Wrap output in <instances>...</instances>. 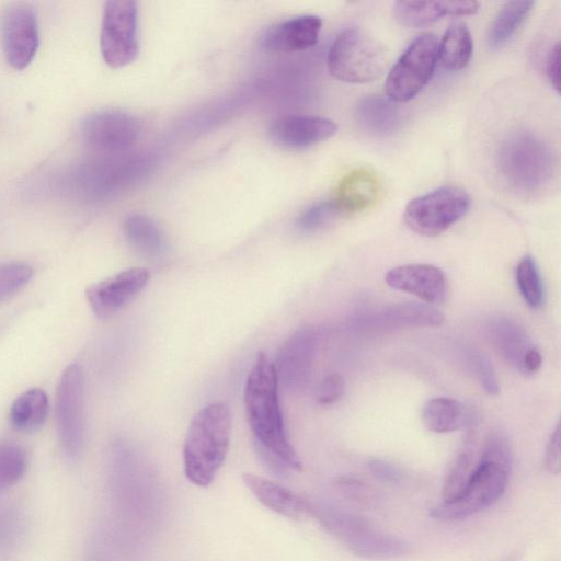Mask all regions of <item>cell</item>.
<instances>
[{
    "label": "cell",
    "mask_w": 561,
    "mask_h": 561,
    "mask_svg": "<svg viewBox=\"0 0 561 561\" xmlns=\"http://www.w3.org/2000/svg\"><path fill=\"white\" fill-rule=\"evenodd\" d=\"M277 387L274 364L260 353L245 381L248 423L264 453L291 469L300 470L301 461L285 433Z\"/></svg>",
    "instance_id": "obj_1"
},
{
    "label": "cell",
    "mask_w": 561,
    "mask_h": 561,
    "mask_svg": "<svg viewBox=\"0 0 561 561\" xmlns=\"http://www.w3.org/2000/svg\"><path fill=\"white\" fill-rule=\"evenodd\" d=\"M511 466V449L500 434L486 439L480 460L461 491L434 507L431 516L438 520H458L494 504L504 493Z\"/></svg>",
    "instance_id": "obj_2"
},
{
    "label": "cell",
    "mask_w": 561,
    "mask_h": 561,
    "mask_svg": "<svg viewBox=\"0 0 561 561\" xmlns=\"http://www.w3.org/2000/svg\"><path fill=\"white\" fill-rule=\"evenodd\" d=\"M154 165V159L148 156H89L68 171L61 186L67 194L83 202H103L134 187Z\"/></svg>",
    "instance_id": "obj_3"
},
{
    "label": "cell",
    "mask_w": 561,
    "mask_h": 561,
    "mask_svg": "<svg viewBox=\"0 0 561 561\" xmlns=\"http://www.w3.org/2000/svg\"><path fill=\"white\" fill-rule=\"evenodd\" d=\"M231 412L224 402L202 408L192 419L183 447L186 478L195 485H209L228 454Z\"/></svg>",
    "instance_id": "obj_4"
},
{
    "label": "cell",
    "mask_w": 561,
    "mask_h": 561,
    "mask_svg": "<svg viewBox=\"0 0 561 561\" xmlns=\"http://www.w3.org/2000/svg\"><path fill=\"white\" fill-rule=\"evenodd\" d=\"M502 178L515 190L534 193L551 180L556 161L550 146L530 131L507 136L496 154Z\"/></svg>",
    "instance_id": "obj_5"
},
{
    "label": "cell",
    "mask_w": 561,
    "mask_h": 561,
    "mask_svg": "<svg viewBox=\"0 0 561 561\" xmlns=\"http://www.w3.org/2000/svg\"><path fill=\"white\" fill-rule=\"evenodd\" d=\"M327 66L335 79L366 83L381 77L387 67L383 46L360 28L340 33L329 48Z\"/></svg>",
    "instance_id": "obj_6"
},
{
    "label": "cell",
    "mask_w": 561,
    "mask_h": 561,
    "mask_svg": "<svg viewBox=\"0 0 561 561\" xmlns=\"http://www.w3.org/2000/svg\"><path fill=\"white\" fill-rule=\"evenodd\" d=\"M438 61V42L433 34L415 37L389 71L385 88L394 103L412 100L431 80Z\"/></svg>",
    "instance_id": "obj_7"
},
{
    "label": "cell",
    "mask_w": 561,
    "mask_h": 561,
    "mask_svg": "<svg viewBox=\"0 0 561 561\" xmlns=\"http://www.w3.org/2000/svg\"><path fill=\"white\" fill-rule=\"evenodd\" d=\"M141 131L139 119L121 108H103L88 115L81 137L90 156L118 157L129 152Z\"/></svg>",
    "instance_id": "obj_8"
},
{
    "label": "cell",
    "mask_w": 561,
    "mask_h": 561,
    "mask_svg": "<svg viewBox=\"0 0 561 561\" xmlns=\"http://www.w3.org/2000/svg\"><path fill=\"white\" fill-rule=\"evenodd\" d=\"M470 207L468 194L457 186H442L411 199L403 218L407 226L423 236H438L462 218Z\"/></svg>",
    "instance_id": "obj_9"
},
{
    "label": "cell",
    "mask_w": 561,
    "mask_h": 561,
    "mask_svg": "<svg viewBox=\"0 0 561 561\" xmlns=\"http://www.w3.org/2000/svg\"><path fill=\"white\" fill-rule=\"evenodd\" d=\"M56 424L59 442L69 457H77L85 438V379L82 367L64 370L56 391Z\"/></svg>",
    "instance_id": "obj_10"
},
{
    "label": "cell",
    "mask_w": 561,
    "mask_h": 561,
    "mask_svg": "<svg viewBox=\"0 0 561 561\" xmlns=\"http://www.w3.org/2000/svg\"><path fill=\"white\" fill-rule=\"evenodd\" d=\"M101 54L112 68L133 62L139 53L138 2L113 0L104 4L101 35Z\"/></svg>",
    "instance_id": "obj_11"
},
{
    "label": "cell",
    "mask_w": 561,
    "mask_h": 561,
    "mask_svg": "<svg viewBox=\"0 0 561 561\" xmlns=\"http://www.w3.org/2000/svg\"><path fill=\"white\" fill-rule=\"evenodd\" d=\"M2 48L8 64L15 70L26 68L39 46L37 15L26 2H11L0 19Z\"/></svg>",
    "instance_id": "obj_12"
},
{
    "label": "cell",
    "mask_w": 561,
    "mask_h": 561,
    "mask_svg": "<svg viewBox=\"0 0 561 561\" xmlns=\"http://www.w3.org/2000/svg\"><path fill=\"white\" fill-rule=\"evenodd\" d=\"M321 337L319 328L306 325L284 341L273 363L278 382L291 391L304 390L309 385Z\"/></svg>",
    "instance_id": "obj_13"
},
{
    "label": "cell",
    "mask_w": 561,
    "mask_h": 561,
    "mask_svg": "<svg viewBox=\"0 0 561 561\" xmlns=\"http://www.w3.org/2000/svg\"><path fill=\"white\" fill-rule=\"evenodd\" d=\"M486 331L490 343L507 364L524 375L539 370L541 354L518 322L496 317L489 321Z\"/></svg>",
    "instance_id": "obj_14"
},
{
    "label": "cell",
    "mask_w": 561,
    "mask_h": 561,
    "mask_svg": "<svg viewBox=\"0 0 561 561\" xmlns=\"http://www.w3.org/2000/svg\"><path fill=\"white\" fill-rule=\"evenodd\" d=\"M150 273L144 267H130L91 285L85 296L98 318L105 319L131 301L148 284Z\"/></svg>",
    "instance_id": "obj_15"
},
{
    "label": "cell",
    "mask_w": 561,
    "mask_h": 561,
    "mask_svg": "<svg viewBox=\"0 0 561 561\" xmlns=\"http://www.w3.org/2000/svg\"><path fill=\"white\" fill-rule=\"evenodd\" d=\"M443 321L442 312L431 306L403 302L363 312L354 319V325L363 331L385 332L404 328L436 327Z\"/></svg>",
    "instance_id": "obj_16"
},
{
    "label": "cell",
    "mask_w": 561,
    "mask_h": 561,
    "mask_svg": "<svg viewBox=\"0 0 561 561\" xmlns=\"http://www.w3.org/2000/svg\"><path fill=\"white\" fill-rule=\"evenodd\" d=\"M336 131L337 126L330 118L290 114L277 118L271 126L270 135L282 147L305 149L331 138Z\"/></svg>",
    "instance_id": "obj_17"
},
{
    "label": "cell",
    "mask_w": 561,
    "mask_h": 561,
    "mask_svg": "<svg viewBox=\"0 0 561 561\" xmlns=\"http://www.w3.org/2000/svg\"><path fill=\"white\" fill-rule=\"evenodd\" d=\"M322 27V21L313 14L288 19L264 30L261 46L275 53H296L313 47Z\"/></svg>",
    "instance_id": "obj_18"
},
{
    "label": "cell",
    "mask_w": 561,
    "mask_h": 561,
    "mask_svg": "<svg viewBox=\"0 0 561 561\" xmlns=\"http://www.w3.org/2000/svg\"><path fill=\"white\" fill-rule=\"evenodd\" d=\"M385 280L389 287L412 294L430 304L439 302L446 296V276L439 267L432 264L393 267L387 272Z\"/></svg>",
    "instance_id": "obj_19"
},
{
    "label": "cell",
    "mask_w": 561,
    "mask_h": 561,
    "mask_svg": "<svg viewBox=\"0 0 561 561\" xmlns=\"http://www.w3.org/2000/svg\"><path fill=\"white\" fill-rule=\"evenodd\" d=\"M479 10L477 1H397L393 16L405 27L427 26L442 16L471 15Z\"/></svg>",
    "instance_id": "obj_20"
},
{
    "label": "cell",
    "mask_w": 561,
    "mask_h": 561,
    "mask_svg": "<svg viewBox=\"0 0 561 561\" xmlns=\"http://www.w3.org/2000/svg\"><path fill=\"white\" fill-rule=\"evenodd\" d=\"M332 527L342 534L354 552L364 557L387 558L402 554L407 550L402 540L370 529L357 520L340 517Z\"/></svg>",
    "instance_id": "obj_21"
},
{
    "label": "cell",
    "mask_w": 561,
    "mask_h": 561,
    "mask_svg": "<svg viewBox=\"0 0 561 561\" xmlns=\"http://www.w3.org/2000/svg\"><path fill=\"white\" fill-rule=\"evenodd\" d=\"M381 193L376 174L366 169H356L341 179L333 204L337 214H356L373 206Z\"/></svg>",
    "instance_id": "obj_22"
},
{
    "label": "cell",
    "mask_w": 561,
    "mask_h": 561,
    "mask_svg": "<svg viewBox=\"0 0 561 561\" xmlns=\"http://www.w3.org/2000/svg\"><path fill=\"white\" fill-rule=\"evenodd\" d=\"M242 479L257 501L271 511L296 520L310 515L309 505L289 489L253 473H245Z\"/></svg>",
    "instance_id": "obj_23"
},
{
    "label": "cell",
    "mask_w": 561,
    "mask_h": 561,
    "mask_svg": "<svg viewBox=\"0 0 561 561\" xmlns=\"http://www.w3.org/2000/svg\"><path fill=\"white\" fill-rule=\"evenodd\" d=\"M354 118L360 130L373 136H387L399 128L402 116L390 99L367 95L355 105Z\"/></svg>",
    "instance_id": "obj_24"
},
{
    "label": "cell",
    "mask_w": 561,
    "mask_h": 561,
    "mask_svg": "<svg viewBox=\"0 0 561 561\" xmlns=\"http://www.w3.org/2000/svg\"><path fill=\"white\" fill-rule=\"evenodd\" d=\"M470 410L459 400L446 397L430 399L422 409V422L435 433H451L471 423Z\"/></svg>",
    "instance_id": "obj_25"
},
{
    "label": "cell",
    "mask_w": 561,
    "mask_h": 561,
    "mask_svg": "<svg viewBox=\"0 0 561 561\" xmlns=\"http://www.w3.org/2000/svg\"><path fill=\"white\" fill-rule=\"evenodd\" d=\"M49 412V401L41 388H31L21 393L12 403L9 412L11 426L21 433L39 430Z\"/></svg>",
    "instance_id": "obj_26"
},
{
    "label": "cell",
    "mask_w": 561,
    "mask_h": 561,
    "mask_svg": "<svg viewBox=\"0 0 561 561\" xmlns=\"http://www.w3.org/2000/svg\"><path fill=\"white\" fill-rule=\"evenodd\" d=\"M123 233L127 242L146 256H159L165 249L160 226L147 215H129L123 222Z\"/></svg>",
    "instance_id": "obj_27"
},
{
    "label": "cell",
    "mask_w": 561,
    "mask_h": 561,
    "mask_svg": "<svg viewBox=\"0 0 561 561\" xmlns=\"http://www.w3.org/2000/svg\"><path fill=\"white\" fill-rule=\"evenodd\" d=\"M473 43L468 27L462 23L451 24L438 43V60L448 70L465 68L472 56Z\"/></svg>",
    "instance_id": "obj_28"
},
{
    "label": "cell",
    "mask_w": 561,
    "mask_h": 561,
    "mask_svg": "<svg viewBox=\"0 0 561 561\" xmlns=\"http://www.w3.org/2000/svg\"><path fill=\"white\" fill-rule=\"evenodd\" d=\"M534 5V1H508L491 22L488 31V44L496 49L505 45L525 22Z\"/></svg>",
    "instance_id": "obj_29"
},
{
    "label": "cell",
    "mask_w": 561,
    "mask_h": 561,
    "mask_svg": "<svg viewBox=\"0 0 561 561\" xmlns=\"http://www.w3.org/2000/svg\"><path fill=\"white\" fill-rule=\"evenodd\" d=\"M516 283L524 301L538 309L545 301V288L540 272L530 255H525L516 266Z\"/></svg>",
    "instance_id": "obj_30"
},
{
    "label": "cell",
    "mask_w": 561,
    "mask_h": 561,
    "mask_svg": "<svg viewBox=\"0 0 561 561\" xmlns=\"http://www.w3.org/2000/svg\"><path fill=\"white\" fill-rule=\"evenodd\" d=\"M26 466L27 455L21 445L0 442V491L16 483L24 474Z\"/></svg>",
    "instance_id": "obj_31"
},
{
    "label": "cell",
    "mask_w": 561,
    "mask_h": 561,
    "mask_svg": "<svg viewBox=\"0 0 561 561\" xmlns=\"http://www.w3.org/2000/svg\"><path fill=\"white\" fill-rule=\"evenodd\" d=\"M461 354L467 367L484 391L489 394H496L499 392L497 379L489 358L472 347L463 348Z\"/></svg>",
    "instance_id": "obj_32"
},
{
    "label": "cell",
    "mask_w": 561,
    "mask_h": 561,
    "mask_svg": "<svg viewBox=\"0 0 561 561\" xmlns=\"http://www.w3.org/2000/svg\"><path fill=\"white\" fill-rule=\"evenodd\" d=\"M32 276V267L24 263L0 264V304L24 288Z\"/></svg>",
    "instance_id": "obj_33"
},
{
    "label": "cell",
    "mask_w": 561,
    "mask_h": 561,
    "mask_svg": "<svg viewBox=\"0 0 561 561\" xmlns=\"http://www.w3.org/2000/svg\"><path fill=\"white\" fill-rule=\"evenodd\" d=\"M337 211L332 201L316 203L305 209L296 220L300 232H313L323 227Z\"/></svg>",
    "instance_id": "obj_34"
},
{
    "label": "cell",
    "mask_w": 561,
    "mask_h": 561,
    "mask_svg": "<svg viewBox=\"0 0 561 561\" xmlns=\"http://www.w3.org/2000/svg\"><path fill=\"white\" fill-rule=\"evenodd\" d=\"M345 391L344 378L334 373L328 375L321 382L317 400L321 405H329L336 402Z\"/></svg>",
    "instance_id": "obj_35"
},
{
    "label": "cell",
    "mask_w": 561,
    "mask_h": 561,
    "mask_svg": "<svg viewBox=\"0 0 561 561\" xmlns=\"http://www.w3.org/2000/svg\"><path fill=\"white\" fill-rule=\"evenodd\" d=\"M560 424L557 423L546 448L545 466L551 473L558 474L560 471Z\"/></svg>",
    "instance_id": "obj_36"
},
{
    "label": "cell",
    "mask_w": 561,
    "mask_h": 561,
    "mask_svg": "<svg viewBox=\"0 0 561 561\" xmlns=\"http://www.w3.org/2000/svg\"><path fill=\"white\" fill-rule=\"evenodd\" d=\"M547 77L553 89L560 92V44L556 43L549 50L546 59Z\"/></svg>",
    "instance_id": "obj_37"
},
{
    "label": "cell",
    "mask_w": 561,
    "mask_h": 561,
    "mask_svg": "<svg viewBox=\"0 0 561 561\" xmlns=\"http://www.w3.org/2000/svg\"><path fill=\"white\" fill-rule=\"evenodd\" d=\"M371 472L380 480L396 481L400 477V472L390 463L382 460H373L369 463Z\"/></svg>",
    "instance_id": "obj_38"
}]
</instances>
